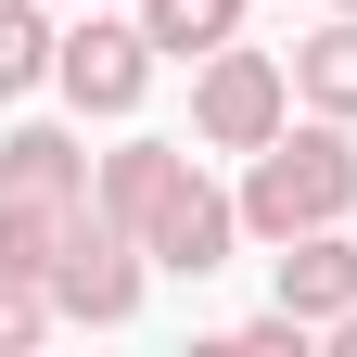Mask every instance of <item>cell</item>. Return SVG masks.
<instances>
[{
	"label": "cell",
	"instance_id": "obj_1",
	"mask_svg": "<svg viewBox=\"0 0 357 357\" xmlns=\"http://www.w3.org/2000/svg\"><path fill=\"white\" fill-rule=\"evenodd\" d=\"M357 204V153H344V115H306L281 141L243 153V230L255 243H294V230H332Z\"/></svg>",
	"mask_w": 357,
	"mask_h": 357
},
{
	"label": "cell",
	"instance_id": "obj_2",
	"mask_svg": "<svg viewBox=\"0 0 357 357\" xmlns=\"http://www.w3.org/2000/svg\"><path fill=\"white\" fill-rule=\"evenodd\" d=\"M294 128V64L281 52H204V77H192V141L204 153H255V141H281Z\"/></svg>",
	"mask_w": 357,
	"mask_h": 357
},
{
	"label": "cell",
	"instance_id": "obj_3",
	"mask_svg": "<svg viewBox=\"0 0 357 357\" xmlns=\"http://www.w3.org/2000/svg\"><path fill=\"white\" fill-rule=\"evenodd\" d=\"M141 255H153L141 230H115L102 204H77V217H64V255H52V306L89 319V332H115L128 306H141Z\"/></svg>",
	"mask_w": 357,
	"mask_h": 357
},
{
	"label": "cell",
	"instance_id": "obj_4",
	"mask_svg": "<svg viewBox=\"0 0 357 357\" xmlns=\"http://www.w3.org/2000/svg\"><path fill=\"white\" fill-rule=\"evenodd\" d=\"M64 102L77 115H128V102H141V89H153V26H115V13H89L77 38H64Z\"/></svg>",
	"mask_w": 357,
	"mask_h": 357
},
{
	"label": "cell",
	"instance_id": "obj_5",
	"mask_svg": "<svg viewBox=\"0 0 357 357\" xmlns=\"http://www.w3.org/2000/svg\"><path fill=\"white\" fill-rule=\"evenodd\" d=\"M153 268H178V281H204V268H230V243H243V192H217V178L192 166V178H178V192H166V217H153Z\"/></svg>",
	"mask_w": 357,
	"mask_h": 357
},
{
	"label": "cell",
	"instance_id": "obj_6",
	"mask_svg": "<svg viewBox=\"0 0 357 357\" xmlns=\"http://www.w3.org/2000/svg\"><path fill=\"white\" fill-rule=\"evenodd\" d=\"M178 178H192V153H178V141H115L102 166H89V204H102L115 230H153Z\"/></svg>",
	"mask_w": 357,
	"mask_h": 357
},
{
	"label": "cell",
	"instance_id": "obj_7",
	"mask_svg": "<svg viewBox=\"0 0 357 357\" xmlns=\"http://www.w3.org/2000/svg\"><path fill=\"white\" fill-rule=\"evenodd\" d=\"M281 306L332 332L344 306H357V243H344V230H294V243H281Z\"/></svg>",
	"mask_w": 357,
	"mask_h": 357
},
{
	"label": "cell",
	"instance_id": "obj_8",
	"mask_svg": "<svg viewBox=\"0 0 357 357\" xmlns=\"http://www.w3.org/2000/svg\"><path fill=\"white\" fill-rule=\"evenodd\" d=\"M89 166L102 153H77L64 128H13V141H0V192L13 204H89Z\"/></svg>",
	"mask_w": 357,
	"mask_h": 357
},
{
	"label": "cell",
	"instance_id": "obj_9",
	"mask_svg": "<svg viewBox=\"0 0 357 357\" xmlns=\"http://www.w3.org/2000/svg\"><path fill=\"white\" fill-rule=\"evenodd\" d=\"M294 102L357 128V13H332L319 38H294Z\"/></svg>",
	"mask_w": 357,
	"mask_h": 357
},
{
	"label": "cell",
	"instance_id": "obj_10",
	"mask_svg": "<svg viewBox=\"0 0 357 357\" xmlns=\"http://www.w3.org/2000/svg\"><path fill=\"white\" fill-rule=\"evenodd\" d=\"M141 26H153V52L204 64V52H230V38H243V0H141Z\"/></svg>",
	"mask_w": 357,
	"mask_h": 357
},
{
	"label": "cell",
	"instance_id": "obj_11",
	"mask_svg": "<svg viewBox=\"0 0 357 357\" xmlns=\"http://www.w3.org/2000/svg\"><path fill=\"white\" fill-rule=\"evenodd\" d=\"M64 64V38H52V13L38 0H0V102H26L38 77Z\"/></svg>",
	"mask_w": 357,
	"mask_h": 357
},
{
	"label": "cell",
	"instance_id": "obj_12",
	"mask_svg": "<svg viewBox=\"0 0 357 357\" xmlns=\"http://www.w3.org/2000/svg\"><path fill=\"white\" fill-rule=\"evenodd\" d=\"M64 217H77V204H13V192H0V268H13V281H52Z\"/></svg>",
	"mask_w": 357,
	"mask_h": 357
},
{
	"label": "cell",
	"instance_id": "obj_13",
	"mask_svg": "<svg viewBox=\"0 0 357 357\" xmlns=\"http://www.w3.org/2000/svg\"><path fill=\"white\" fill-rule=\"evenodd\" d=\"M52 319H64V306H52V281H13V268H0V357H13V344H38Z\"/></svg>",
	"mask_w": 357,
	"mask_h": 357
},
{
	"label": "cell",
	"instance_id": "obj_14",
	"mask_svg": "<svg viewBox=\"0 0 357 357\" xmlns=\"http://www.w3.org/2000/svg\"><path fill=\"white\" fill-rule=\"evenodd\" d=\"M332 13H357V0H332Z\"/></svg>",
	"mask_w": 357,
	"mask_h": 357
}]
</instances>
